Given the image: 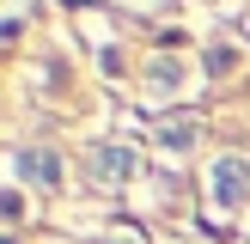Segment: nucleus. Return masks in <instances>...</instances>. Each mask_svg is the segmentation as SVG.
Here are the masks:
<instances>
[{"mask_svg":"<svg viewBox=\"0 0 250 244\" xmlns=\"http://www.w3.org/2000/svg\"><path fill=\"white\" fill-rule=\"evenodd\" d=\"M19 171H24L31 183H55L61 165H55V153H49V159H43V153H19Z\"/></svg>","mask_w":250,"mask_h":244,"instance_id":"1","label":"nucleus"}]
</instances>
